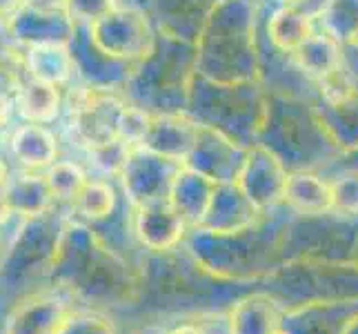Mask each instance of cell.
Listing matches in <instances>:
<instances>
[{"mask_svg":"<svg viewBox=\"0 0 358 334\" xmlns=\"http://www.w3.org/2000/svg\"><path fill=\"white\" fill-rule=\"evenodd\" d=\"M49 283L58 292L96 305H129L145 288L120 256L80 225L63 228Z\"/></svg>","mask_w":358,"mask_h":334,"instance_id":"obj_1","label":"cell"},{"mask_svg":"<svg viewBox=\"0 0 358 334\" xmlns=\"http://www.w3.org/2000/svg\"><path fill=\"white\" fill-rule=\"evenodd\" d=\"M189 247L199 267L216 281H265L282 263L280 247L263 241L252 228L231 234H218L201 228L192 237Z\"/></svg>","mask_w":358,"mask_h":334,"instance_id":"obj_2","label":"cell"},{"mask_svg":"<svg viewBox=\"0 0 358 334\" xmlns=\"http://www.w3.org/2000/svg\"><path fill=\"white\" fill-rule=\"evenodd\" d=\"M265 283V292L274 296L282 307L310 301L358 299V263L294 258L282 261Z\"/></svg>","mask_w":358,"mask_h":334,"instance_id":"obj_3","label":"cell"},{"mask_svg":"<svg viewBox=\"0 0 358 334\" xmlns=\"http://www.w3.org/2000/svg\"><path fill=\"white\" fill-rule=\"evenodd\" d=\"M60 234L63 230L47 228L45 216L24 221L22 232L9 247L5 261L0 263V281H5L7 288H18L36 277L49 279Z\"/></svg>","mask_w":358,"mask_h":334,"instance_id":"obj_4","label":"cell"},{"mask_svg":"<svg viewBox=\"0 0 358 334\" xmlns=\"http://www.w3.org/2000/svg\"><path fill=\"white\" fill-rule=\"evenodd\" d=\"M71 310L69 299L56 290L24 294L7 312L3 334H58Z\"/></svg>","mask_w":358,"mask_h":334,"instance_id":"obj_5","label":"cell"},{"mask_svg":"<svg viewBox=\"0 0 358 334\" xmlns=\"http://www.w3.org/2000/svg\"><path fill=\"white\" fill-rule=\"evenodd\" d=\"M358 316V299L310 301L285 307L282 330L287 334H345Z\"/></svg>","mask_w":358,"mask_h":334,"instance_id":"obj_6","label":"cell"},{"mask_svg":"<svg viewBox=\"0 0 358 334\" xmlns=\"http://www.w3.org/2000/svg\"><path fill=\"white\" fill-rule=\"evenodd\" d=\"M187 221L169 199L136 205L134 212V234L136 239L152 252H169L182 241Z\"/></svg>","mask_w":358,"mask_h":334,"instance_id":"obj_7","label":"cell"},{"mask_svg":"<svg viewBox=\"0 0 358 334\" xmlns=\"http://www.w3.org/2000/svg\"><path fill=\"white\" fill-rule=\"evenodd\" d=\"M282 312L285 307L269 292H250L229 307V334H276L282 330Z\"/></svg>","mask_w":358,"mask_h":334,"instance_id":"obj_8","label":"cell"},{"mask_svg":"<svg viewBox=\"0 0 358 334\" xmlns=\"http://www.w3.org/2000/svg\"><path fill=\"white\" fill-rule=\"evenodd\" d=\"M256 214L258 207L247 199V194L238 188V183H220L214 192V199L209 203L201 228L218 234L241 232L254 225Z\"/></svg>","mask_w":358,"mask_h":334,"instance_id":"obj_9","label":"cell"},{"mask_svg":"<svg viewBox=\"0 0 358 334\" xmlns=\"http://www.w3.org/2000/svg\"><path fill=\"white\" fill-rule=\"evenodd\" d=\"M282 201L301 216H325L334 212L331 183L310 172H294L287 176Z\"/></svg>","mask_w":358,"mask_h":334,"instance_id":"obj_10","label":"cell"},{"mask_svg":"<svg viewBox=\"0 0 358 334\" xmlns=\"http://www.w3.org/2000/svg\"><path fill=\"white\" fill-rule=\"evenodd\" d=\"M218 183L207 179L196 169H185L174 176L169 190V201L176 205V209L187 221V225H199L207 214L209 203L214 199V192Z\"/></svg>","mask_w":358,"mask_h":334,"instance_id":"obj_11","label":"cell"},{"mask_svg":"<svg viewBox=\"0 0 358 334\" xmlns=\"http://www.w3.org/2000/svg\"><path fill=\"white\" fill-rule=\"evenodd\" d=\"M3 192H5L9 207L14 209V214L27 221L45 216L49 212V207H52V203L56 201L47 185L45 174L27 172V169H24L22 174H18L16 179H9L7 188Z\"/></svg>","mask_w":358,"mask_h":334,"instance_id":"obj_12","label":"cell"},{"mask_svg":"<svg viewBox=\"0 0 358 334\" xmlns=\"http://www.w3.org/2000/svg\"><path fill=\"white\" fill-rule=\"evenodd\" d=\"M285 181L287 174H282V169L276 163H271L267 158H256L252 163H247L241 172L238 188L247 194V199L261 209L282 199Z\"/></svg>","mask_w":358,"mask_h":334,"instance_id":"obj_13","label":"cell"},{"mask_svg":"<svg viewBox=\"0 0 358 334\" xmlns=\"http://www.w3.org/2000/svg\"><path fill=\"white\" fill-rule=\"evenodd\" d=\"M11 150L27 172H45L56 163V141L38 123L22 125L11 141Z\"/></svg>","mask_w":358,"mask_h":334,"instance_id":"obj_14","label":"cell"},{"mask_svg":"<svg viewBox=\"0 0 358 334\" xmlns=\"http://www.w3.org/2000/svg\"><path fill=\"white\" fill-rule=\"evenodd\" d=\"M16 90L18 92L14 98V105L22 118L34 120L41 125V123H47L56 116L60 105V94L54 83H47L34 76L24 85H18Z\"/></svg>","mask_w":358,"mask_h":334,"instance_id":"obj_15","label":"cell"},{"mask_svg":"<svg viewBox=\"0 0 358 334\" xmlns=\"http://www.w3.org/2000/svg\"><path fill=\"white\" fill-rule=\"evenodd\" d=\"M269 36L274 45L282 52H299V49L314 39V25L312 18L299 9L282 7L278 9L269 22Z\"/></svg>","mask_w":358,"mask_h":334,"instance_id":"obj_16","label":"cell"},{"mask_svg":"<svg viewBox=\"0 0 358 334\" xmlns=\"http://www.w3.org/2000/svg\"><path fill=\"white\" fill-rule=\"evenodd\" d=\"M71 205L85 221H105L116 207V190L105 181H90Z\"/></svg>","mask_w":358,"mask_h":334,"instance_id":"obj_17","label":"cell"},{"mask_svg":"<svg viewBox=\"0 0 358 334\" xmlns=\"http://www.w3.org/2000/svg\"><path fill=\"white\" fill-rule=\"evenodd\" d=\"M45 179H47L49 190L54 194V199L67 201V203L76 201L83 188L90 183L85 169L76 163H71V160H56L52 167L45 169Z\"/></svg>","mask_w":358,"mask_h":334,"instance_id":"obj_18","label":"cell"},{"mask_svg":"<svg viewBox=\"0 0 358 334\" xmlns=\"http://www.w3.org/2000/svg\"><path fill=\"white\" fill-rule=\"evenodd\" d=\"M58 334H118V330L107 314L87 307H73Z\"/></svg>","mask_w":358,"mask_h":334,"instance_id":"obj_19","label":"cell"},{"mask_svg":"<svg viewBox=\"0 0 358 334\" xmlns=\"http://www.w3.org/2000/svg\"><path fill=\"white\" fill-rule=\"evenodd\" d=\"M334 194V214L356 216L358 214V172L345 174L331 183Z\"/></svg>","mask_w":358,"mask_h":334,"instance_id":"obj_20","label":"cell"},{"mask_svg":"<svg viewBox=\"0 0 358 334\" xmlns=\"http://www.w3.org/2000/svg\"><path fill=\"white\" fill-rule=\"evenodd\" d=\"M171 334H205L199 326L194 323H182V326H176V328H169Z\"/></svg>","mask_w":358,"mask_h":334,"instance_id":"obj_21","label":"cell"},{"mask_svg":"<svg viewBox=\"0 0 358 334\" xmlns=\"http://www.w3.org/2000/svg\"><path fill=\"white\" fill-rule=\"evenodd\" d=\"M134 334H171V332H169V328H163V326H143Z\"/></svg>","mask_w":358,"mask_h":334,"instance_id":"obj_22","label":"cell"},{"mask_svg":"<svg viewBox=\"0 0 358 334\" xmlns=\"http://www.w3.org/2000/svg\"><path fill=\"white\" fill-rule=\"evenodd\" d=\"M7 183H9V169L3 160H0V192L7 188Z\"/></svg>","mask_w":358,"mask_h":334,"instance_id":"obj_23","label":"cell"},{"mask_svg":"<svg viewBox=\"0 0 358 334\" xmlns=\"http://www.w3.org/2000/svg\"><path fill=\"white\" fill-rule=\"evenodd\" d=\"M282 3V7H289V9H299L301 11V7L305 5V0H280Z\"/></svg>","mask_w":358,"mask_h":334,"instance_id":"obj_24","label":"cell"},{"mask_svg":"<svg viewBox=\"0 0 358 334\" xmlns=\"http://www.w3.org/2000/svg\"><path fill=\"white\" fill-rule=\"evenodd\" d=\"M345 334H358V316L352 321V326L348 328V332H345Z\"/></svg>","mask_w":358,"mask_h":334,"instance_id":"obj_25","label":"cell"},{"mask_svg":"<svg viewBox=\"0 0 358 334\" xmlns=\"http://www.w3.org/2000/svg\"><path fill=\"white\" fill-rule=\"evenodd\" d=\"M352 261H356V263H358V243H356V247H354V256H352Z\"/></svg>","mask_w":358,"mask_h":334,"instance_id":"obj_26","label":"cell"},{"mask_svg":"<svg viewBox=\"0 0 358 334\" xmlns=\"http://www.w3.org/2000/svg\"><path fill=\"white\" fill-rule=\"evenodd\" d=\"M276 334H287V332H285V330H278Z\"/></svg>","mask_w":358,"mask_h":334,"instance_id":"obj_27","label":"cell"},{"mask_svg":"<svg viewBox=\"0 0 358 334\" xmlns=\"http://www.w3.org/2000/svg\"><path fill=\"white\" fill-rule=\"evenodd\" d=\"M0 237H3V225H0Z\"/></svg>","mask_w":358,"mask_h":334,"instance_id":"obj_28","label":"cell"}]
</instances>
